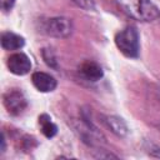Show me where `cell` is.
<instances>
[{"mask_svg":"<svg viewBox=\"0 0 160 160\" xmlns=\"http://www.w3.org/2000/svg\"><path fill=\"white\" fill-rule=\"evenodd\" d=\"M25 44V40L22 36L18 35V34H14V32H2L1 34V46L4 50H19L24 46Z\"/></svg>","mask_w":160,"mask_h":160,"instance_id":"obj_7","label":"cell"},{"mask_svg":"<svg viewBox=\"0 0 160 160\" xmlns=\"http://www.w3.org/2000/svg\"><path fill=\"white\" fill-rule=\"evenodd\" d=\"M104 122L106 124V126L118 136H125L128 134V126L125 124V121L121 118L118 116H106L104 119Z\"/></svg>","mask_w":160,"mask_h":160,"instance_id":"obj_9","label":"cell"},{"mask_svg":"<svg viewBox=\"0 0 160 160\" xmlns=\"http://www.w3.org/2000/svg\"><path fill=\"white\" fill-rule=\"evenodd\" d=\"M159 129H160V125H159Z\"/></svg>","mask_w":160,"mask_h":160,"instance_id":"obj_14","label":"cell"},{"mask_svg":"<svg viewBox=\"0 0 160 160\" xmlns=\"http://www.w3.org/2000/svg\"><path fill=\"white\" fill-rule=\"evenodd\" d=\"M125 11L135 19L152 21L160 16L159 9L150 0H120Z\"/></svg>","mask_w":160,"mask_h":160,"instance_id":"obj_1","label":"cell"},{"mask_svg":"<svg viewBox=\"0 0 160 160\" xmlns=\"http://www.w3.org/2000/svg\"><path fill=\"white\" fill-rule=\"evenodd\" d=\"M31 81H32V85L41 92H50L56 88V80L51 75L42 71L34 72L31 75Z\"/></svg>","mask_w":160,"mask_h":160,"instance_id":"obj_6","label":"cell"},{"mask_svg":"<svg viewBox=\"0 0 160 160\" xmlns=\"http://www.w3.org/2000/svg\"><path fill=\"white\" fill-rule=\"evenodd\" d=\"M42 58L45 60V62L51 66V68H58V61H56V58L52 52L51 49H44L42 50Z\"/></svg>","mask_w":160,"mask_h":160,"instance_id":"obj_11","label":"cell"},{"mask_svg":"<svg viewBox=\"0 0 160 160\" xmlns=\"http://www.w3.org/2000/svg\"><path fill=\"white\" fill-rule=\"evenodd\" d=\"M4 105L11 115H19L26 109L28 102L20 90L12 89L4 95Z\"/></svg>","mask_w":160,"mask_h":160,"instance_id":"obj_4","label":"cell"},{"mask_svg":"<svg viewBox=\"0 0 160 160\" xmlns=\"http://www.w3.org/2000/svg\"><path fill=\"white\" fill-rule=\"evenodd\" d=\"M39 124L41 128V132L46 136V138H52L56 135L58 132V126L51 121V118L46 114H41L39 116Z\"/></svg>","mask_w":160,"mask_h":160,"instance_id":"obj_10","label":"cell"},{"mask_svg":"<svg viewBox=\"0 0 160 160\" xmlns=\"http://www.w3.org/2000/svg\"><path fill=\"white\" fill-rule=\"evenodd\" d=\"M15 4V0H0V6L2 11H9Z\"/></svg>","mask_w":160,"mask_h":160,"instance_id":"obj_13","label":"cell"},{"mask_svg":"<svg viewBox=\"0 0 160 160\" xmlns=\"http://www.w3.org/2000/svg\"><path fill=\"white\" fill-rule=\"evenodd\" d=\"M76 6L84 9V10H94L95 1L94 0H71Z\"/></svg>","mask_w":160,"mask_h":160,"instance_id":"obj_12","label":"cell"},{"mask_svg":"<svg viewBox=\"0 0 160 160\" xmlns=\"http://www.w3.org/2000/svg\"><path fill=\"white\" fill-rule=\"evenodd\" d=\"M80 74L89 81H98L102 78V69L94 61H85L80 66Z\"/></svg>","mask_w":160,"mask_h":160,"instance_id":"obj_8","label":"cell"},{"mask_svg":"<svg viewBox=\"0 0 160 160\" xmlns=\"http://www.w3.org/2000/svg\"><path fill=\"white\" fill-rule=\"evenodd\" d=\"M8 69L15 75H25L31 70V61L24 52H15L8 58Z\"/></svg>","mask_w":160,"mask_h":160,"instance_id":"obj_5","label":"cell"},{"mask_svg":"<svg viewBox=\"0 0 160 160\" xmlns=\"http://www.w3.org/2000/svg\"><path fill=\"white\" fill-rule=\"evenodd\" d=\"M41 31L54 38H68L72 32V22L64 16L49 18L41 21Z\"/></svg>","mask_w":160,"mask_h":160,"instance_id":"obj_3","label":"cell"},{"mask_svg":"<svg viewBox=\"0 0 160 160\" xmlns=\"http://www.w3.org/2000/svg\"><path fill=\"white\" fill-rule=\"evenodd\" d=\"M159 95H160V92H159Z\"/></svg>","mask_w":160,"mask_h":160,"instance_id":"obj_15","label":"cell"},{"mask_svg":"<svg viewBox=\"0 0 160 160\" xmlns=\"http://www.w3.org/2000/svg\"><path fill=\"white\" fill-rule=\"evenodd\" d=\"M115 44L118 49L129 58H136L139 55V34L135 26H126L119 31L115 36Z\"/></svg>","mask_w":160,"mask_h":160,"instance_id":"obj_2","label":"cell"}]
</instances>
